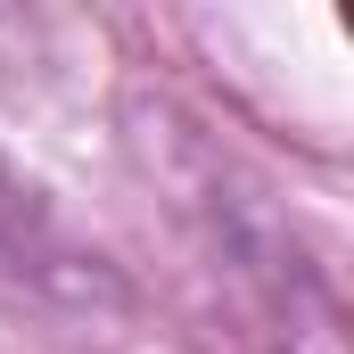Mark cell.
Instances as JSON below:
<instances>
[{
    "label": "cell",
    "mask_w": 354,
    "mask_h": 354,
    "mask_svg": "<svg viewBox=\"0 0 354 354\" xmlns=\"http://www.w3.org/2000/svg\"><path fill=\"white\" fill-rule=\"evenodd\" d=\"M0 288L17 305H58L66 288H91V264L66 248L58 214L0 165Z\"/></svg>",
    "instance_id": "6da1fadb"
}]
</instances>
